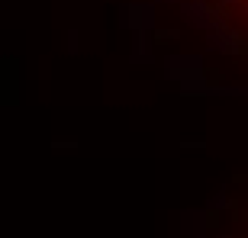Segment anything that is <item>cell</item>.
<instances>
[{
    "label": "cell",
    "instance_id": "cell-2",
    "mask_svg": "<svg viewBox=\"0 0 248 238\" xmlns=\"http://www.w3.org/2000/svg\"><path fill=\"white\" fill-rule=\"evenodd\" d=\"M232 225H235V238H248V196L235 206V212H232Z\"/></svg>",
    "mask_w": 248,
    "mask_h": 238
},
{
    "label": "cell",
    "instance_id": "cell-1",
    "mask_svg": "<svg viewBox=\"0 0 248 238\" xmlns=\"http://www.w3.org/2000/svg\"><path fill=\"white\" fill-rule=\"evenodd\" d=\"M226 58L248 71V0H177Z\"/></svg>",
    "mask_w": 248,
    "mask_h": 238
}]
</instances>
